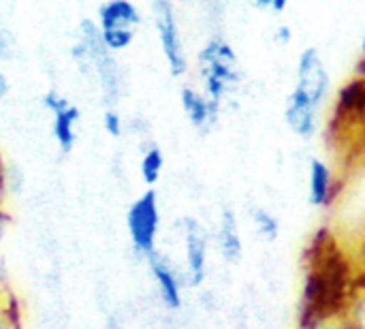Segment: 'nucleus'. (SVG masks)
<instances>
[{
  "mask_svg": "<svg viewBox=\"0 0 365 329\" xmlns=\"http://www.w3.org/2000/svg\"><path fill=\"white\" fill-rule=\"evenodd\" d=\"M297 329H355L346 310H325V313H302Z\"/></svg>",
  "mask_w": 365,
  "mask_h": 329,
  "instance_id": "obj_14",
  "label": "nucleus"
},
{
  "mask_svg": "<svg viewBox=\"0 0 365 329\" xmlns=\"http://www.w3.org/2000/svg\"><path fill=\"white\" fill-rule=\"evenodd\" d=\"M2 302H4V298H2V291H0V329H6L4 319H2Z\"/></svg>",
  "mask_w": 365,
  "mask_h": 329,
  "instance_id": "obj_28",
  "label": "nucleus"
},
{
  "mask_svg": "<svg viewBox=\"0 0 365 329\" xmlns=\"http://www.w3.org/2000/svg\"><path fill=\"white\" fill-rule=\"evenodd\" d=\"M2 319L6 329H24V310H21V302L17 300L15 293H4V302H2Z\"/></svg>",
  "mask_w": 365,
  "mask_h": 329,
  "instance_id": "obj_18",
  "label": "nucleus"
},
{
  "mask_svg": "<svg viewBox=\"0 0 365 329\" xmlns=\"http://www.w3.org/2000/svg\"><path fill=\"white\" fill-rule=\"evenodd\" d=\"M79 118H81V111L73 103H68L66 107H62L53 113V128L51 131H53L56 143H58L62 154H71L75 148V141H77L75 126H77Z\"/></svg>",
  "mask_w": 365,
  "mask_h": 329,
  "instance_id": "obj_13",
  "label": "nucleus"
},
{
  "mask_svg": "<svg viewBox=\"0 0 365 329\" xmlns=\"http://www.w3.org/2000/svg\"><path fill=\"white\" fill-rule=\"evenodd\" d=\"M107 329H120V328H118V323H115V321H109V325H107Z\"/></svg>",
  "mask_w": 365,
  "mask_h": 329,
  "instance_id": "obj_30",
  "label": "nucleus"
},
{
  "mask_svg": "<svg viewBox=\"0 0 365 329\" xmlns=\"http://www.w3.org/2000/svg\"><path fill=\"white\" fill-rule=\"evenodd\" d=\"M43 105H45V109H49L51 113H56L58 109H62V107L68 105V98H64L58 90H47L45 96H43Z\"/></svg>",
  "mask_w": 365,
  "mask_h": 329,
  "instance_id": "obj_20",
  "label": "nucleus"
},
{
  "mask_svg": "<svg viewBox=\"0 0 365 329\" xmlns=\"http://www.w3.org/2000/svg\"><path fill=\"white\" fill-rule=\"evenodd\" d=\"M11 223V216L2 210V206H0V227H4V225H9Z\"/></svg>",
  "mask_w": 365,
  "mask_h": 329,
  "instance_id": "obj_27",
  "label": "nucleus"
},
{
  "mask_svg": "<svg viewBox=\"0 0 365 329\" xmlns=\"http://www.w3.org/2000/svg\"><path fill=\"white\" fill-rule=\"evenodd\" d=\"M126 227L133 242V248L148 257L156 250V236L160 229V210L156 191H145L139 199L133 201L126 214Z\"/></svg>",
  "mask_w": 365,
  "mask_h": 329,
  "instance_id": "obj_3",
  "label": "nucleus"
},
{
  "mask_svg": "<svg viewBox=\"0 0 365 329\" xmlns=\"http://www.w3.org/2000/svg\"><path fill=\"white\" fill-rule=\"evenodd\" d=\"M180 103H182V109L186 113V118L190 120V124L197 128V131H210L218 118H220V109H216L207 96L203 92H199L197 88L192 86H184L182 92H180Z\"/></svg>",
  "mask_w": 365,
  "mask_h": 329,
  "instance_id": "obj_11",
  "label": "nucleus"
},
{
  "mask_svg": "<svg viewBox=\"0 0 365 329\" xmlns=\"http://www.w3.org/2000/svg\"><path fill=\"white\" fill-rule=\"evenodd\" d=\"M355 75H357V77H361V79H364V81H365V60H359V62H357Z\"/></svg>",
  "mask_w": 365,
  "mask_h": 329,
  "instance_id": "obj_26",
  "label": "nucleus"
},
{
  "mask_svg": "<svg viewBox=\"0 0 365 329\" xmlns=\"http://www.w3.org/2000/svg\"><path fill=\"white\" fill-rule=\"evenodd\" d=\"M340 193V180L336 169L323 161L312 158L308 165V199L314 208L327 210L336 203Z\"/></svg>",
  "mask_w": 365,
  "mask_h": 329,
  "instance_id": "obj_8",
  "label": "nucleus"
},
{
  "mask_svg": "<svg viewBox=\"0 0 365 329\" xmlns=\"http://www.w3.org/2000/svg\"><path fill=\"white\" fill-rule=\"evenodd\" d=\"M73 60L83 73L94 75L101 81L107 105H115V98L120 96V69L113 54L103 43L98 24L90 19L79 24V39L73 45Z\"/></svg>",
  "mask_w": 365,
  "mask_h": 329,
  "instance_id": "obj_2",
  "label": "nucleus"
},
{
  "mask_svg": "<svg viewBox=\"0 0 365 329\" xmlns=\"http://www.w3.org/2000/svg\"><path fill=\"white\" fill-rule=\"evenodd\" d=\"M359 54H361V60H365V34L364 39H361V43H359Z\"/></svg>",
  "mask_w": 365,
  "mask_h": 329,
  "instance_id": "obj_29",
  "label": "nucleus"
},
{
  "mask_svg": "<svg viewBox=\"0 0 365 329\" xmlns=\"http://www.w3.org/2000/svg\"><path fill=\"white\" fill-rule=\"evenodd\" d=\"M218 250L227 263H240L244 255V242H242V231L237 223V214L231 208H225L220 214V225H218Z\"/></svg>",
  "mask_w": 365,
  "mask_h": 329,
  "instance_id": "obj_12",
  "label": "nucleus"
},
{
  "mask_svg": "<svg viewBox=\"0 0 365 329\" xmlns=\"http://www.w3.org/2000/svg\"><path fill=\"white\" fill-rule=\"evenodd\" d=\"M319 118H321V107L308 98L299 88L293 86V90L287 96L284 105V122L287 126L304 141H310L317 137L319 131Z\"/></svg>",
  "mask_w": 365,
  "mask_h": 329,
  "instance_id": "obj_7",
  "label": "nucleus"
},
{
  "mask_svg": "<svg viewBox=\"0 0 365 329\" xmlns=\"http://www.w3.org/2000/svg\"><path fill=\"white\" fill-rule=\"evenodd\" d=\"M295 88H299L308 98H312L321 109L331 94V77L327 64L317 47H306L297 58Z\"/></svg>",
  "mask_w": 365,
  "mask_h": 329,
  "instance_id": "obj_5",
  "label": "nucleus"
},
{
  "mask_svg": "<svg viewBox=\"0 0 365 329\" xmlns=\"http://www.w3.org/2000/svg\"><path fill=\"white\" fill-rule=\"evenodd\" d=\"M103 126H105V131L111 135V137H120L122 135V118H120V113L115 111V109H107L105 113H103Z\"/></svg>",
  "mask_w": 365,
  "mask_h": 329,
  "instance_id": "obj_19",
  "label": "nucleus"
},
{
  "mask_svg": "<svg viewBox=\"0 0 365 329\" xmlns=\"http://www.w3.org/2000/svg\"><path fill=\"white\" fill-rule=\"evenodd\" d=\"M274 41H276L278 45H289V43L293 41V30H291V26H289V24L278 26V28H276V34H274Z\"/></svg>",
  "mask_w": 365,
  "mask_h": 329,
  "instance_id": "obj_23",
  "label": "nucleus"
},
{
  "mask_svg": "<svg viewBox=\"0 0 365 329\" xmlns=\"http://www.w3.org/2000/svg\"><path fill=\"white\" fill-rule=\"evenodd\" d=\"M152 13H154L158 39H160L163 56H165V60L169 64L171 75L173 77L186 75L188 58H186V51H184L182 34H180L178 17H175V6L169 0H156L152 4Z\"/></svg>",
  "mask_w": 365,
  "mask_h": 329,
  "instance_id": "obj_4",
  "label": "nucleus"
},
{
  "mask_svg": "<svg viewBox=\"0 0 365 329\" xmlns=\"http://www.w3.org/2000/svg\"><path fill=\"white\" fill-rule=\"evenodd\" d=\"M11 56H13V39L4 28H0V60H9Z\"/></svg>",
  "mask_w": 365,
  "mask_h": 329,
  "instance_id": "obj_21",
  "label": "nucleus"
},
{
  "mask_svg": "<svg viewBox=\"0 0 365 329\" xmlns=\"http://www.w3.org/2000/svg\"><path fill=\"white\" fill-rule=\"evenodd\" d=\"M148 263H150V272L158 285V293H160V300L165 302V306L171 310H180L182 302H184L182 300V280H180V274L175 272L173 263H169V259L156 250L152 255H148Z\"/></svg>",
  "mask_w": 365,
  "mask_h": 329,
  "instance_id": "obj_9",
  "label": "nucleus"
},
{
  "mask_svg": "<svg viewBox=\"0 0 365 329\" xmlns=\"http://www.w3.org/2000/svg\"><path fill=\"white\" fill-rule=\"evenodd\" d=\"M6 169H4V163H2V158H0V199L4 197V193H6Z\"/></svg>",
  "mask_w": 365,
  "mask_h": 329,
  "instance_id": "obj_24",
  "label": "nucleus"
},
{
  "mask_svg": "<svg viewBox=\"0 0 365 329\" xmlns=\"http://www.w3.org/2000/svg\"><path fill=\"white\" fill-rule=\"evenodd\" d=\"M163 167H165V156H163V150L158 146H150L141 158V178L148 186H154L158 180H160V173H163Z\"/></svg>",
  "mask_w": 365,
  "mask_h": 329,
  "instance_id": "obj_16",
  "label": "nucleus"
},
{
  "mask_svg": "<svg viewBox=\"0 0 365 329\" xmlns=\"http://www.w3.org/2000/svg\"><path fill=\"white\" fill-rule=\"evenodd\" d=\"M184 250H186V274L190 287H201L207 276V231L197 218L182 221Z\"/></svg>",
  "mask_w": 365,
  "mask_h": 329,
  "instance_id": "obj_6",
  "label": "nucleus"
},
{
  "mask_svg": "<svg viewBox=\"0 0 365 329\" xmlns=\"http://www.w3.org/2000/svg\"><path fill=\"white\" fill-rule=\"evenodd\" d=\"M255 6L263 9V11H272V13H284L289 9L287 0H267V2H255Z\"/></svg>",
  "mask_w": 365,
  "mask_h": 329,
  "instance_id": "obj_22",
  "label": "nucleus"
},
{
  "mask_svg": "<svg viewBox=\"0 0 365 329\" xmlns=\"http://www.w3.org/2000/svg\"><path fill=\"white\" fill-rule=\"evenodd\" d=\"M250 218H252L255 231H257L265 242H276V240L280 238L282 227H280L278 216H276L272 210H267V208H263V206H255L252 212H250Z\"/></svg>",
  "mask_w": 365,
  "mask_h": 329,
  "instance_id": "obj_15",
  "label": "nucleus"
},
{
  "mask_svg": "<svg viewBox=\"0 0 365 329\" xmlns=\"http://www.w3.org/2000/svg\"><path fill=\"white\" fill-rule=\"evenodd\" d=\"M199 66L205 88L203 94L216 109H222L225 98L242 81V69L233 45L220 34L210 36L199 51Z\"/></svg>",
  "mask_w": 365,
  "mask_h": 329,
  "instance_id": "obj_1",
  "label": "nucleus"
},
{
  "mask_svg": "<svg viewBox=\"0 0 365 329\" xmlns=\"http://www.w3.org/2000/svg\"><path fill=\"white\" fill-rule=\"evenodd\" d=\"M346 317L351 319L355 329H365V283L353 289L346 304Z\"/></svg>",
  "mask_w": 365,
  "mask_h": 329,
  "instance_id": "obj_17",
  "label": "nucleus"
},
{
  "mask_svg": "<svg viewBox=\"0 0 365 329\" xmlns=\"http://www.w3.org/2000/svg\"><path fill=\"white\" fill-rule=\"evenodd\" d=\"M6 94H9V79H6V75L0 71V101H4Z\"/></svg>",
  "mask_w": 365,
  "mask_h": 329,
  "instance_id": "obj_25",
  "label": "nucleus"
},
{
  "mask_svg": "<svg viewBox=\"0 0 365 329\" xmlns=\"http://www.w3.org/2000/svg\"><path fill=\"white\" fill-rule=\"evenodd\" d=\"M139 24H141V13L128 0H111L98 9L101 32H135V26Z\"/></svg>",
  "mask_w": 365,
  "mask_h": 329,
  "instance_id": "obj_10",
  "label": "nucleus"
}]
</instances>
